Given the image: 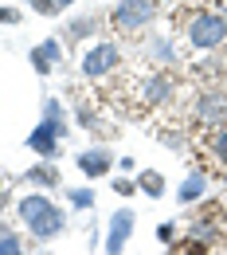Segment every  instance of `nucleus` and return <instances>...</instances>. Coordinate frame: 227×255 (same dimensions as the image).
Listing matches in <instances>:
<instances>
[{"label":"nucleus","mask_w":227,"mask_h":255,"mask_svg":"<svg viewBox=\"0 0 227 255\" xmlns=\"http://www.w3.org/2000/svg\"><path fill=\"white\" fill-rule=\"evenodd\" d=\"M16 216L24 224V232L32 236L35 244H51L67 232V208L51 200V192L35 189V192H24L16 200Z\"/></svg>","instance_id":"1"},{"label":"nucleus","mask_w":227,"mask_h":255,"mask_svg":"<svg viewBox=\"0 0 227 255\" xmlns=\"http://www.w3.org/2000/svg\"><path fill=\"white\" fill-rule=\"evenodd\" d=\"M184 43L192 51H224L227 47V12L224 8H196L184 16Z\"/></svg>","instance_id":"2"},{"label":"nucleus","mask_w":227,"mask_h":255,"mask_svg":"<svg viewBox=\"0 0 227 255\" xmlns=\"http://www.w3.org/2000/svg\"><path fill=\"white\" fill-rule=\"evenodd\" d=\"M157 16H161V0H114V8H110V28L118 35H141L145 28H153L157 24Z\"/></svg>","instance_id":"3"},{"label":"nucleus","mask_w":227,"mask_h":255,"mask_svg":"<svg viewBox=\"0 0 227 255\" xmlns=\"http://www.w3.org/2000/svg\"><path fill=\"white\" fill-rule=\"evenodd\" d=\"M82 79H90V83H106L110 75H118L122 71V47L114 43V39H94L86 51H82Z\"/></svg>","instance_id":"4"},{"label":"nucleus","mask_w":227,"mask_h":255,"mask_svg":"<svg viewBox=\"0 0 227 255\" xmlns=\"http://www.w3.org/2000/svg\"><path fill=\"white\" fill-rule=\"evenodd\" d=\"M192 122L204 129H216V126H227V87L212 83L204 91H196L192 98Z\"/></svg>","instance_id":"5"},{"label":"nucleus","mask_w":227,"mask_h":255,"mask_svg":"<svg viewBox=\"0 0 227 255\" xmlns=\"http://www.w3.org/2000/svg\"><path fill=\"white\" fill-rule=\"evenodd\" d=\"M172 98H176V75H172V67H153L145 75V83H141V102L149 110H161Z\"/></svg>","instance_id":"6"},{"label":"nucleus","mask_w":227,"mask_h":255,"mask_svg":"<svg viewBox=\"0 0 227 255\" xmlns=\"http://www.w3.org/2000/svg\"><path fill=\"white\" fill-rule=\"evenodd\" d=\"M28 63H32V71L39 75V79L55 75V71L67 63V43L59 39V35H47V39H39L32 51H28Z\"/></svg>","instance_id":"7"},{"label":"nucleus","mask_w":227,"mask_h":255,"mask_svg":"<svg viewBox=\"0 0 227 255\" xmlns=\"http://www.w3.org/2000/svg\"><path fill=\"white\" fill-rule=\"evenodd\" d=\"M133 228H137V212L122 204V208L106 220V240H102L106 255H122V252H126V244L133 240Z\"/></svg>","instance_id":"8"},{"label":"nucleus","mask_w":227,"mask_h":255,"mask_svg":"<svg viewBox=\"0 0 227 255\" xmlns=\"http://www.w3.org/2000/svg\"><path fill=\"white\" fill-rule=\"evenodd\" d=\"M114 165H118V157H114L106 145H90V149H82V153L75 157V169H78L86 181H106V177L114 173Z\"/></svg>","instance_id":"9"},{"label":"nucleus","mask_w":227,"mask_h":255,"mask_svg":"<svg viewBox=\"0 0 227 255\" xmlns=\"http://www.w3.org/2000/svg\"><path fill=\"white\" fill-rule=\"evenodd\" d=\"M98 32H102V16H98V12H90V16H75V20H67L63 28H59V39H63L71 51H75L78 43H94Z\"/></svg>","instance_id":"10"},{"label":"nucleus","mask_w":227,"mask_h":255,"mask_svg":"<svg viewBox=\"0 0 227 255\" xmlns=\"http://www.w3.org/2000/svg\"><path fill=\"white\" fill-rule=\"evenodd\" d=\"M24 145H28V153H35L39 161H59L63 157V137H59L51 126H43V122L24 137Z\"/></svg>","instance_id":"11"},{"label":"nucleus","mask_w":227,"mask_h":255,"mask_svg":"<svg viewBox=\"0 0 227 255\" xmlns=\"http://www.w3.org/2000/svg\"><path fill=\"white\" fill-rule=\"evenodd\" d=\"M24 185H32V189H43V192H55L63 189V173H59V161H39L24 169Z\"/></svg>","instance_id":"12"},{"label":"nucleus","mask_w":227,"mask_h":255,"mask_svg":"<svg viewBox=\"0 0 227 255\" xmlns=\"http://www.w3.org/2000/svg\"><path fill=\"white\" fill-rule=\"evenodd\" d=\"M39 122H43V126H51L55 133H59V137H63V141L71 137V110L63 106V98H59V95H47V98H43Z\"/></svg>","instance_id":"13"},{"label":"nucleus","mask_w":227,"mask_h":255,"mask_svg":"<svg viewBox=\"0 0 227 255\" xmlns=\"http://www.w3.org/2000/svg\"><path fill=\"white\" fill-rule=\"evenodd\" d=\"M208 185H212L208 169H192V173H188V177L180 181V189H176V204H184V208L200 204V200L208 196Z\"/></svg>","instance_id":"14"},{"label":"nucleus","mask_w":227,"mask_h":255,"mask_svg":"<svg viewBox=\"0 0 227 255\" xmlns=\"http://www.w3.org/2000/svg\"><path fill=\"white\" fill-rule=\"evenodd\" d=\"M149 63H157V67H172L176 63V43L168 39V35H161V32H153L149 35Z\"/></svg>","instance_id":"15"},{"label":"nucleus","mask_w":227,"mask_h":255,"mask_svg":"<svg viewBox=\"0 0 227 255\" xmlns=\"http://www.w3.org/2000/svg\"><path fill=\"white\" fill-rule=\"evenodd\" d=\"M137 192H145L149 200H164L168 181H164L161 169H137Z\"/></svg>","instance_id":"16"},{"label":"nucleus","mask_w":227,"mask_h":255,"mask_svg":"<svg viewBox=\"0 0 227 255\" xmlns=\"http://www.w3.org/2000/svg\"><path fill=\"white\" fill-rule=\"evenodd\" d=\"M204 149H208V157H212V161H216V165L227 173V126L208 129V137H204Z\"/></svg>","instance_id":"17"},{"label":"nucleus","mask_w":227,"mask_h":255,"mask_svg":"<svg viewBox=\"0 0 227 255\" xmlns=\"http://www.w3.org/2000/svg\"><path fill=\"white\" fill-rule=\"evenodd\" d=\"M24 4H28V12H35V16H43V20H55V16L71 12L78 0H24Z\"/></svg>","instance_id":"18"},{"label":"nucleus","mask_w":227,"mask_h":255,"mask_svg":"<svg viewBox=\"0 0 227 255\" xmlns=\"http://www.w3.org/2000/svg\"><path fill=\"white\" fill-rule=\"evenodd\" d=\"M94 200H98V192L86 189V185L67 189V208H71V212H90V208H94Z\"/></svg>","instance_id":"19"},{"label":"nucleus","mask_w":227,"mask_h":255,"mask_svg":"<svg viewBox=\"0 0 227 255\" xmlns=\"http://www.w3.org/2000/svg\"><path fill=\"white\" fill-rule=\"evenodd\" d=\"M0 255H28V244L20 232H12L8 224H0Z\"/></svg>","instance_id":"20"},{"label":"nucleus","mask_w":227,"mask_h":255,"mask_svg":"<svg viewBox=\"0 0 227 255\" xmlns=\"http://www.w3.org/2000/svg\"><path fill=\"white\" fill-rule=\"evenodd\" d=\"M75 122H78L82 129H90V133L102 129V118H98V110L90 106V102H75Z\"/></svg>","instance_id":"21"},{"label":"nucleus","mask_w":227,"mask_h":255,"mask_svg":"<svg viewBox=\"0 0 227 255\" xmlns=\"http://www.w3.org/2000/svg\"><path fill=\"white\" fill-rule=\"evenodd\" d=\"M110 189L118 192V196H133V192H137V177H130V173H118V177H110Z\"/></svg>","instance_id":"22"},{"label":"nucleus","mask_w":227,"mask_h":255,"mask_svg":"<svg viewBox=\"0 0 227 255\" xmlns=\"http://www.w3.org/2000/svg\"><path fill=\"white\" fill-rule=\"evenodd\" d=\"M153 236H157V244H164V248H168V244H172V240L180 236V224H176V220H161Z\"/></svg>","instance_id":"23"},{"label":"nucleus","mask_w":227,"mask_h":255,"mask_svg":"<svg viewBox=\"0 0 227 255\" xmlns=\"http://www.w3.org/2000/svg\"><path fill=\"white\" fill-rule=\"evenodd\" d=\"M24 20V8H16V4H0V28H16Z\"/></svg>","instance_id":"24"},{"label":"nucleus","mask_w":227,"mask_h":255,"mask_svg":"<svg viewBox=\"0 0 227 255\" xmlns=\"http://www.w3.org/2000/svg\"><path fill=\"white\" fill-rule=\"evenodd\" d=\"M118 173H130V177H137V161L133 157H118V165H114Z\"/></svg>","instance_id":"25"},{"label":"nucleus","mask_w":227,"mask_h":255,"mask_svg":"<svg viewBox=\"0 0 227 255\" xmlns=\"http://www.w3.org/2000/svg\"><path fill=\"white\" fill-rule=\"evenodd\" d=\"M98 236H102V232H98V224H90V228H86V248H90V252L98 248Z\"/></svg>","instance_id":"26"},{"label":"nucleus","mask_w":227,"mask_h":255,"mask_svg":"<svg viewBox=\"0 0 227 255\" xmlns=\"http://www.w3.org/2000/svg\"><path fill=\"white\" fill-rule=\"evenodd\" d=\"M8 204V185H4V173H0V208Z\"/></svg>","instance_id":"27"},{"label":"nucleus","mask_w":227,"mask_h":255,"mask_svg":"<svg viewBox=\"0 0 227 255\" xmlns=\"http://www.w3.org/2000/svg\"><path fill=\"white\" fill-rule=\"evenodd\" d=\"M28 255H55V252H47V244H39V252H28Z\"/></svg>","instance_id":"28"},{"label":"nucleus","mask_w":227,"mask_h":255,"mask_svg":"<svg viewBox=\"0 0 227 255\" xmlns=\"http://www.w3.org/2000/svg\"><path fill=\"white\" fill-rule=\"evenodd\" d=\"M216 4H220V8H227V0H216Z\"/></svg>","instance_id":"29"},{"label":"nucleus","mask_w":227,"mask_h":255,"mask_svg":"<svg viewBox=\"0 0 227 255\" xmlns=\"http://www.w3.org/2000/svg\"><path fill=\"white\" fill-rule=\"evenodd\" d=\"M224 12H227V8H224Z\"/></svg>","instance_id":"30"}]
</instances>
